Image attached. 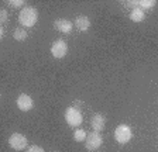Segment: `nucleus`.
<instances>
[{
	"instance_id": "1",
	"label": "nucleus",
	"mask_w": 158,
	"mask_h": 152,
	"mask_svg": "<svg viewBox=\"0 0 158 152\" xmlns=\"http://www.w3.org/2000/svg\"><path fill=\"white\" fill-rule=\"evenodd\" d=\"M37 21H38V10H37L35 7L27 6L20 11L19 23L21 24V27H24V28H31V27H34L37 24Z\"/></svg>"
},
{
	"instance_id": "2",
	"label": "nucleus",
	"mask_w": 158,
	"mask_h": 152,
	"mask_svg": "<svg viewBox=\"0 0 158 152\" xmlns=\"http://www.w3.org/2000/svg\"><path fill=\"white\" fill-rule=\"evenodd\" d=\"M9 145L14 151H24L28 145V141H27L26 135L20 134V132H14L9 137Z\"/></svg>"
},
{
	"instance_id": "3",
	"label": "nucleus",
	"mask_w": 158,
	"mask_h": 152,
	"mask_svg": "<svg viewBox=\"0 0 158 152\" xmlns=\"http://www.w3.org/2000/svg\"><path fill=\"white\" fill-rule=\"evenodd\" d=\"M131 137H133L131 128L128 126H126V124H120V126H117V128L114 130V139L118 144H122V145L127 144V142L131 139Z\"/></svg>"
},
{
	"instance_id": "4",
	"label": "nucleus",
	"mask_w": 158,
	"mask_h": 152,
	"mask_svg": "<svg viewBox=\"0 0 158 152\" xmlns=\"http://www.w3.org/2000/svg\"><path fill=\"white\" fill-rule=\"evenodd\" d=\"M65 121L68 122L71 127H79L83 121L82 113L75 107H68L65 110Z\"/></svg>"
},
{
	"instance_id": "5",
	"label": "nucleus",
	"mask_w": 158,
	"mask_h": 152,
	"mask_svg": "<svg viewBox=\"0 0 158 152\" xmlns=\"http://www.w3.org/2000/svg\"><path fill=\"white\" fill-rule=\"evenodd\" d=\"M102 144H103V137L100 135V132L93 131L90 134H88L85 141V146L88 151H96V149L102 146Z\"/></svg>"
},
{
	"instance_id": "6",
	"label": "nucleus",
	"mask_w": 158,
	"mask_h": 152,
	"mask_svg": "<svg viewBox=\"0 0 158 152\" xmlns=\"http://www.w3.org/2000/svg\"><path fill=\"white\" fill-rule=\"evenodd\" d=\"M66 52H68V44L65 41L62 40L54 41L52 45H51V54H52L54 58L61 59V58H64L66 55Z\"/></svg>"
},
{
	"instance_id": "7",
	"label": "nucleus",
	"mask_w": 158,
	"mask_h": 152,
	"mask_svg": "<svg viewBox=\"0 0 158 152\" xmlns=\"http://www.w3.org/2000/svg\"><path fill=\"white\" fill-rule=\"evenodd\" d=\"M17 107H19L21 111H30V110L34 107V102L28 94L21 93V94L17 97Z\"/></svg>"
},
{
	"instance_id": "8",
	"label": "nucleus",
	"mask_w": 158,
	"mask_h": 152,
	"mask_svg": "<svg viewBox=\"0 0 158 152\" xmlns=\"http://www.w3.org/2000/svg\"><path fill=\"white\" fill-rule=\"evenodd\" d=\"M54 27H55V30H58L59 33L69 34L71 31H72L73 24L71 23L69 20H66V18H59V20H55V21H54Z\"/></svg>"
},
{
	"instance_id": "9",
	"label": "nucleus",
	"mask_w": 158,
	"mask_h": 152,
	"mask_svg": "<svg viewBox=\"0 0 158 152\" xmlns=\"http://www.w3.org/2000/svg\"><path fill=\"white\" fill-rule=\"evenodd\" d=\"M75 27L78 28L79 31H88L89 27H90V20H89V17L85 16V14H81L75 18Z\"/></svg>"
},
{
	"instance_id": "10",
	"label": "nucleus",
	"mask_w": 158,
	"mask_h": 152,
	"mask_svg": "<svg viewBox=\"0 0 158 152\" xmlns=\"http://www.w3.org/2000/svg\"><path fill=\"white\" fill-rule=\"evenodd\" d=\"M90 124H92V128L95 130V131L100 132L106 126V117L103 116V114H95V116L92 117Z\"/></svg>"
},
{
	"instance_id": "11",
	"label": "nucleus",
	"mask_w": 158,
	"mask_h": 152,
	"mask_svg": "<svg viewBox=\"0 0 158 152\" xmlns=\"http://www.w3.org/2000/svg\"><path fill=\"white\" fill-rule=\"evenodd\" d=\"M144 18H145L144 10H141L140 7H134V9H131V11H130V20L131 21H134V23H141Z\"/></svg>"
},
{
	"instance_id": "12",
	"label": "nucleus",
	"mask_w": 158,
	"mask_h": 152,
	"mask_svg": "<svg viewBox=\"0 0 158 152\" xmlns=\"http://www.w3.org/2000/svg\"><path fill=\"white\" fill-rule=\"evenodd\" d=\"M13 37L16 41H24V40H27L28 34H27V31L24 28H16L13 33Z\"/></svg>"
},
{
	"instance_id": "13",
	"label": "nucleus",
	"mask_w": 158,
	"mask_h": 152,
	"mask_svg": "<svg viewBox=\"0 0 158 152\" xmlns=\"http://www.w3.org/2000/svg\"><path fill=\"white\" fill-rule=\"evenodd\" d=\"M155 4H157L155 0H140L138 2V6H140L141 10H151Z\"/></svg>"
},
{
	"instance_id": "14",
	"label": "nucleus",
	"mask_w": 158,
	"mask_h": 152,
	"mask_svg": "<svg viewBox=\"0 0 158 152\" xmlns=\"http://www.w3.org/2000/svg\"><path fill=\"white\" fill-rule=\"evenodd\" d=\"M86 137H88V134H86L85 130H82V128L75 130V132H73V139H75L76 142L86 141Z\"/></svg>"
},
{
	"instance_id": "15",
	"label": "nucleus",
	"mask_w": 158,
	"mask_h": 152,
	"mask_svg": "<svg viewBox=\"0 0 158 152\" xmlns=\"http://www.w3.org/2000/svg\"><path fill=\"white\" fill-rule=\"evenodd\" d=\"M9 4L13 7V9H20L21 6H24V2L23 0H10Z\"/></svg>"
},
{
	"instance_id": "16",
	"label": "nucleus",
	"mask_w": 158,
	"mask_h": 152,
	"mask_svg": "<svg viewBox=\"0 0 158 152\" xmlns=\"http://www.w3.org/2000/svg\"><path fill=\"white\" fill-rule=\"evenodd\" d=\"M27 152H45L41 146H38V145H31V146H28L27 148Z\"/></svg>"
},
{
	"instance_id": "17",
	"label": "nucleus",
	"mask_w": 158,
	"mask_h": 152,
	"mask_svg": "<svg viewBox=\"0 0 158 152\" xmlns=\"http://www.w3.org/2000/svg\"><path fill=\"white\" fill-rule=\"evenodd\" d=\"M0 21L3 24L7 21V10L6 9H2V11H0Z\"/></svg>"
},
{
	"instance_id": "18",
	"label": "nucleus",
	"mask_w": 158,
	"mask_h": 152,
	"mask_svg": "<svg viewBox=\"0 0 158 152\" xmlns=\"http://www.w3.org/2000/svg\"><path fill=\"white\" fill-rule=\"evenodd\" d=\"M0 35H2V37H4V28H3V27H2V31H0Z\"/></svg>"
},
{
	"instance_id": "19",
	"label": "nucleus",
	"mask_w": 158,
	"mask_h": 152,
	"mask_svg": "<svg viewBox=\"0 0 158 152\" xmlns=\"http://www.w3.org/2000/svg\"><path fill=\"white\" fill-rule=\"evenodd\" d=\"M52 152H58V151H52Z\"/></svg>"
}]
</instances>
